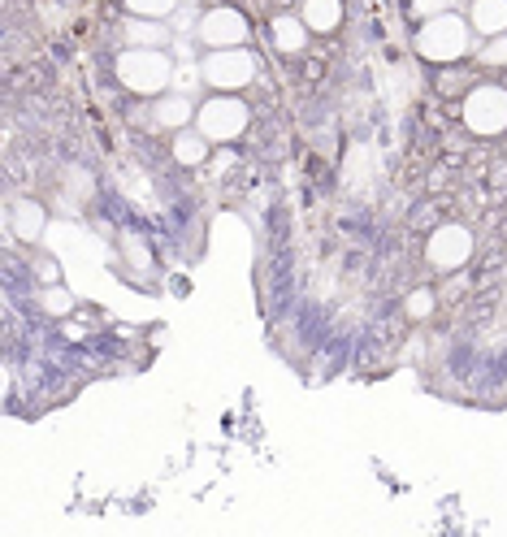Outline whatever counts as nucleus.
<instances>
[{
    "instance_id": "nucleus-1",
    "label": "nucleus",
    "mask_w": 507,
    "mask_h": 537,
    "mask_svg": "<svg viewBox=\"0 0 507 537\" xmlns=\"http://www.w3.org/2000/svg\"><path fill=\"white\" fill-rule=\"evenodd\" d=\"M468 39H473V26H468L464 13H438V18L421 22L416 31V52L429 65H460L468 57Z\"/></svg>"
},
{
    "instance_id": "nucleus-2",
    "label": "nucleus",
    "mask_w": 507,
    "mask_h": 537,
    "mask_svg": "<svg viewBox=\"0 0 507 537\" xmlns=\"http://www.w3.org/2000/svg\"><path fill=\"white\" fill-rule=\"evenodd\" d=\"M113 74L135 96H165L169 78H174V61H169L165 48H126L117 52Z\"/></svg>"
},
{
    "instance_id": "nucleus-3",
    "label": "nucleus",
    "mask_w": 507,
    "mask_h": 537,
    "mask_svg": "<svg viewBox=\"0 0 507 537\" xmlns=\"http://www.w3.org/2000/svg\"><path fill=\"white\" fill-rule=\"evenodd\" d=\"M252 122V109L239 100V96H226V91H217V96H208L200 109H195V130L208 139V143H234Z\"/></svg>"
},
{
    "instance_id": "nucleus-4",
    "label": "nucleus",
    "mask_w": 507,
    "mask_h": 537,
    "mask_svg": "<svg viewBox=\"0 0 507 537\" xmlns=\"http://www.w3.org/2000/svg\"><path fill=\"white\" fill-rule=\"evenodd\" d=\"M460 117H464L468 135H477V139L503 135V130H507V87H499V83H473V91L464 96Z\"/></svg>"
},
{
    "instance_id": "nucleus-5",
    "label": "nucleus",
    "mask_w": 507,
    "mask_h": 537,
    "mask_svg": "<svg viewBox=\"0 0 507 537\" xmlns=\"http://www.w3.org/2000/svg\"><path fill=\"white\" fill-rule=\"evenodd\" d=\"M200 78L213 91H226V96H239L243 87H252L256 78V57L247 48H213L200 61Z\"/></svg>"
},
{
    "instance_id": "nucleus-6",
    "label": "nucleus",
    "mask_w": 507,
    "mask_h": 537,
    "mask_svg": "<svg viewBox=\"0 0 507 537\" xmlns=\"http://www.w3.org/2000/svg\"><path fill=\"white\" fill-rule=\"evenodd\" d=\"M247 35H252L247 13L234 5H213L200 13V22H195V39H200L208 52L213 48H247Z\"/></svg>"
},
{
    "instance_id": "nucleus-7",
    "label": "nucleus",
    "mask_w": 507,
    "mask_h": 537,
    "mask_svg": "<svg viewBox=\"0 0 507 537\" xmlns=\"http://www.w3.org/2000/svg\"><path fill=\"white\" fill-rule=\"evenodd\" d=\"M425 260L434 273H455L473 260V234L455 221H442V226L425 239Z\"/></svg>"
},
{
    "instance_id": "nucleus-8",
    "label": "nucleus",
    "mask_w": 507,
    "mask_h": 537,
    "mask_svg": "<svg viewBox=\"0 0 507 537\" xmlns=\"http://www.w3.org/2000/svg\"><path fill=\"white\" fill-rule=\"evenodd\" d=\"M308 22L299 18V13H273L269 18V39H273V52H282V57H299V52L308 48Z\"/></svg>"
},
{
    "instance_id": "nucleus-9",
    "label": "nucleus",
    "mask_w": 507,
    "mask_h": 537,
    "mask_svg": "<svg viewBox=\"0 0 507 537\" xmlns=\"http://www.w3.org/2000/svg\"><path fill=\"white\" fill-rule=\"evenodd\" d=\"M468 26L473 35L490 39V35H507V0H468Z\"/></svg>"
},
{
    "instance_id": "nucleus-10",
    "label": "nucleus",
    "mask_w": 507,
    "mask_h": 537,
    "mask_svg": "<svg viewBox=\"0 0 507 537\" xmlns=\"http://www.w3.org/2000/svg\"><path fill=\"white\" fill-rule=\"evenodd\" d=\"M9 226H13V234H18L22 243H39V239H44V230H48L44 204H39V200H18L9 208Z\"/></svg>"
},
{
    "instance_id": "nucleus-11",
    "label": "nucleus",
    "mask_w": 507,
    "mask_h": 537,
    "mask_svg": "<svg viewBox=\"0 0 507 537\" xmlns=\"http://www.w3.org/2000/svg\"><path fill=\"white\" fill-rule=\"evenodd\" d=\"M195 109H200V104H191L182 91H174V96H156V104H152V126L156 130H182L187 122H195Z\"/></svg>"
},
{
    "instance_id": "nucleus-12",
    "label": "nucleus",
    "mask_w": 507,
    "mask_h": 537,
    "mask_svg": "<svg viewBox=\"0 0 507 537\" xmlns=\"http://www.w3.org/2000/svg\"><path fill=\"white\" fill-rule=\"evenodd\" d=\"M299 18L308 22L312 35H334L343 26V0H304Z\"/></svg>"
},
{
    "instance_id": "nucleus-13",
    "label": "nucleus",
    "mask_w": 507,
    "mask_h": 537,
    "mask_svg": "<svg viewBox=\"0 0 507 537\" xmlns=\"http://www.w3.org/2000/svg\"><path fill=\"white\" fill-rule=\"evenodd\" d=\"M122 35H126V48H165L169 35L156 18H126L122 22Z\"/></svg>"
},
{
    "instance_id": "nucleus-14",
    "label": "nucleus",
    "mask_w": 507,
    "mask_h": 537,
    "mask_svg": "<svg viewBox=\"0 0 507 537\" xmlns=\"http://www.w3.org/2000/svg\"><path fill=\"white\" fill-rule=\"evenodd\" d=\"M174 161L178 165H187V169H195V165H204L208 161V139L200 135V130H178L174 135Z\"/></svg>"
},
{
    "instance_id": "nucleus-15",
    "label": "nucleus",
    "mask_w": 507,
    "mask_h": 537,
    "mask_svg": "<svg viewBox=\"0 0 507 537\" xmlns=\"http://www.w3.org/2000/svg\"><path fill=\"white\" fill-rule=\"evenodd\" d=\"M130 18H156V22H165L169 13L178 9V0H122Z\"/></svg>"
},
{
    "instance_id": "nucleus-16",
    "label": "nucleus",
    "mask_w": 507,
    "mask_h": 537,
    "mask_svg": "<svg viewBox=\"0 0 507 537\" xmlns=\"http://www.w3.org/2000/svg\"><path fill=\"white\" fill-rule=\"evenodd\" d=\"M477 61L486 65V70H507V35H490V39H481Z\"/></svg>"
},
{
    "instance_id": "nucleus-17",
    "label": "nucleus",
    "mask_w": 507,
    "mask_h": 537,
    "mask_svg": "<svg viewBox=\"0 0 507 537\" xmlns=\"http://www.w3.org/2000/svg\"><path fill=\"white\" fill-rule=\"evenodd\" d=\"M434 304H438L434 291H429V286H416V291L403 299V312H408L412 321H425V317H434Z\"/></svg>"
},
{
    "instance_id": "nucleus-18",
    "label": "nucleus",
    "mask_w": 507,
    "mask_h": 537,
    "mask_svg": "<svg viewBox=\"0 0 507 537\" xmlns=\"http://www.w3.org/2000/svg\"><path fill=\"white\" fill-rule=\"evenodd\" d=\"M122 252H126V265H130V269H139V273H148V269H152L148 243L135 239V234H126V239H122Z\"/></svg>"
},
{
    "instance_id": "nucleus-19",
    "label": "nucleus",
    "mask_w": 507,
    "mask_h": 537,
    "mask_svg": "<svg viewBox=\"0 0 507 537\" xmlns=\"http://www.w3.org/2000/svg\"><path fill=\"white\" fill-rule=\"evenodd\" d=\"M39 308H44L48 317H65V312L74 308V299H70V291H65V286H48V291L39 295Z\"/></svg>"
},
{
    "instance_id": "nucleus-20",
    "label": "nucleus",
    "mask_w": 507,
    "mask_h": 537,
    "mask_svg": "<svg viewBox=\"0 0 507 537\" xmlns=\"http://www.w3.org/2000/svg\"><path fill=\"white\" fill-rule=\"evenodd\" d=\"M451 9V0H412L408 13L416 22H429V18H438V13H447Z\"/></svg>"
},
{
    "instance_id": "nucleus-21",
    "label": "nucleus",
    "mask_w": 507,
    "mask_h": 537,
    "mask_svg": "<svg viewBox=\"0 0 507 537\" xmlns=\"http://www.w3.org/2000/svg\"><path fill=\"white\" fill-rule=\"evenodd\" d=\"M460 87H464V78L455 74V70H451V74H447V70L438 74V91H442V96H455V91H460Z\"/></svg>"
},
{
    "instance_id": "nucleus-22",
    "label": "nucleus",
    "mask_w": 507,
    "mask_h": 537,
    "mask_svg": "<svg viewBox=\"0 0 507 537\" xmlns=\"http://www.w3.org/2000/svg\"><path fill=\"white\" fill-rule=\"evenodd\" d=\"M39 278H44V282H57V265H52V260H44V265H39Z\"/></svg>"
}]
</instances>
